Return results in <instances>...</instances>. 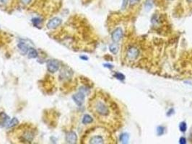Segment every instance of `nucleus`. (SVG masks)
<instances>
[{"mask_svg":"<svg viewBox=\"0 0 192 144\" xmlns=\"http://www.w3.org/2000/svg\"><path fill=\"white\" fill-rule=\"evenodd\" d=\"M93 108L95 110V113L101 117H107L110 114L108 106L104 101L101 99H97L94 102Z\"/></svg>","mask_w":192,"mask_h":144,"instance_id":"1","label":"nucleus"},{"mask_svg":"<svg viewBox=\"0 0 192 144\" xmlns=\"http://www.w3.org/2000/svg\"><path fill=\"white\" fill-rule=\"evenodd\" d=\"M59 64L56 60H49L47 62V69L51 73H55L59 69Z\"/></svg>","mask_w":192,"mask_h":144,"instance_id":"2","label":"nucleus"},{"mask_svg":"<svg viewBox=\"0 0 192 144\" xmlns=\"http://www.w3.org/2000/svg\"><path fill=\"white\" fill-rule=\"evenodd\" d=\"M122 36H123V30L121 27H117L111 34L112 40L115 43H118V41H120L122 38Z\"/></svg>","mask_w":192,"mask_h":144,"instance_id":"3","label":"nucleus"},{"mask_svg":"<svg viewBox=\"0 0 192 144\" xmlns=\"http://www.w3.org/2000/svg\"><path fill=\"white\" fill-rule=\"evenodd\" d=\"M72 98H73L76 104H77L78 106H81L82 104L84 103L85 98V95L82 92L80 91L78 93H77L75 95H73Z\"/></svg>","mask_w":192,"mask_h":144,"instance_id":"4","label":"nucleus"},{"mask_svg":"<svg viewBox=\"0 0 192 144\" xmlns=\"http://www.w3.org/2000/svg\"><path fill=\"white\" fill-rule=\"evenodd\" d=\"M88 143L92 144H102L105 143V139L102 135L96 134L92 135V137L89 139Z\"/></svg>","mask_w":192,"mask_h":144,"instance_id":"5","label":"nucleus"},{"mask_svg":"<svg viewBox=\"0 0 192 144\" xmlns=\"http://www.w3.org/2000/svg\"><path fill=\"white\" fill-rule=\"evenodd\" d=\"M139 50L136 47H131L127 51V57L131 60L136 59L139 56Z\"/></svg>","mask_w":192,"mask_h":144,"instance_id":"6","label":"nucleus"},{"mask_svg":"<svg viewBox=\"0 0 192 144\" xmlns=\"http://www.w3.org/2000/svg\"><path fill=\"white\" fill-rule=\"evenodd\" d=\"M61 20L60 18H58V17H54L48 22L47 24V27L49 29H55L57 27H59V25L61 24Z\"/></svg>","mask_w":192,"mask_h":144,"instance_id":"7","label":"nucleus"},{"mask_svg":"<svg viewBox=\"0 0 192 144\" xmlns=\"http://www.w3.org/2000/svg\"><path fill=\"white\" fill-rule=\"evenodd\" d=\"M77 140V135L74 131H71L66 135V141L68 143H76Z\"/></svg>","mask_w":192,"mask_h":144,"instance_id":"8","label":"nucleus"},{"mask_svg":"<svg viewBox=\"0 0 192 144\" xmlns=\"http://www.w3.org/2000/svg\"><path fill=\"white\" fill-rule=\"evenodd\" d=\"M17 47L19 48V49H20V52H21L22 54L25 55L28 53V46L25 45L24 43H20L17 45Z\"/></svg>","mask_w":192,"mask_h":144,"instance_id":"9","label":"nucleus"},{"mask_svg":"<svg viewBox=\"0 0 192 144\" xmlns=\"http://www.w3.org/2000/svg\"><path fill=\"white\" fill-rule=\"evenodd\" d=\"M129 136L126 133H122L119 137V140H120L121 143H127L128 141H129Z\"/></svg>","mask_w":192,"mask_h":144,"instance_id":"10","label":"nucleus"},{"mask_svg":"<svg viewBox=\"0 0 192 144\" xmlns=\"http://www.w3.org/2000/svg\"><path fill=\"white\" fill-rule=\"evenodd\" d=\"M118 49H119V47L116 43H113L109 46V50L113 54H116L118 51Z\"/></svg>","mask_w":192,"mask_h":144,"instance_id":"11","label":"nucleus"},{"mask_svg":"<svg viewBox=\"0 0 192 144\" xmlns=\"http://www.w3.org/2000/svg\"><path fill=\"white\" fill-rule=\"evenodd\" d=\"M92 121H93L92 118L89 114H85L82 118V123L83 124H89V123H92Z\"/></svg>","mask_w":192,"mask_h":144,"instance_id":"12","label":"nucleus"},{"mask_svg":"<svg viewBox=\"0 0 192 144\" xmlns=\"http://www.w3.org/2000/svg\"><path fill=\"white\" fill-rule=\"evenodd\" d=\"M38 56V52L34 48H30L28 51V58L30 59H35Z\"/></svg>","mask_w":192,"mask_h":144,"instance_id":"13","label":"nucleus"},{"mask_svg":"<svg viewBox=\"0 0 192 144\" xmlns=\"http://www.w3.org/2000/svg\"><path fill=\"white\" fill-rule=\"evenodd\" d=\"M113 76H114L116 79L120 80V81H123V80L125 79V78H126L125 75L121 74V73H119V72H116V73H115V74H113Z\"/></svg>","mask_w":192,"mask_h":144,"instance_id":"14","label":"nucleus"},{"mask_svg":"<svg viewBox=\"0 0 192 144\" xmlns=\"http://www.w3.org/2000/svg\"><path fill=\"white\" fill-rule=\"evenodd\" d=\"M18 120L16 118H12V119L11 120V121L10 122V123H9V127L10 128H12V127H15L18 124Z\"/></svg>","mask_w":192,"mask_h":144,"instance_id":"15","label":"nucleus"},{"mask_svg":"<svg viewBox=\"0 0 192 144\" xmlns=\"http://www.w3.org/2000/svg\"><path fill=\"white\" fill-rule=\"evenodd\" d=\"M179 129L180 130L183 132V133H184V132H186V130H187V125L186 123H185V122H181L180 125H179Z\"/></svg>","mask_w":192,"mask_h":144,"instance_id":"16","label":"nucleus"},{"mask_svg":"<svg viewBox=\"0 0 192 144\" xmlns=\"http://www.w3.org/2000/svg\"><path fill=\"white\" fill-rule=\"evenodd\" d=\"M164 133H165V128L163 126H161V125L158 126L157 128V135H162L164 134Z\"/></svg>","mask_w":192,"mask_h":144,"instance_id":"17","label":"nucleus"},{"mask_svg":"<svg viewBox=\"0 0 192 144\" xmlns=\"http://www.w3.org/2000/svg\"><path fill=\"white\" fill-rule=\"evenodd\" d=\"M152 7V0H147L145 2V7L149 10Z\"/></svg>","mask_w":192,"mask_h":144,"instance_id":"18","label":"nucleus"},{"mask_svg":"<svg viewBox=\"0 0 192 144\" xmlns=\"http://www.w3.org/2000/svg\"><path fill=\"white\" fill-rule=\"evenodd\" d=\"M179 143L181 144H186V139L185 137H181L179 139Z\"/></svg>","mask_w":192,"mask_h":144,"instance_id":"19","label":"nucleus"},{"mask_svg":"<svg viewBox=\"0 0 192 144\" xmlns=\"http://www.w3.org/2000/svg\"><path fill=\"white\" fill-rule=\"evenodd\" d=\"M9 2H10V0H0V6H5Z\"/></svg>","mask_w":192,"mask_h":144,"instance_id":"20","label":"nucleus"},{"mask_svg":"<svg viewBox=\"0 0 192 144\" xmlns=\"http://www.w3.org/2000/svg\"><path fill=\"white\" fill-rule=\"evenodd\" d=\"M127 2H128V0H123V2H122V7H121V9L124 10L125 9L127 5Z\"/></svg>","mask_w":192,"mask_h":144,"instance_id":"21","label":"nucleus"},{"mask_svg":"<svg viewBox=\"0 0 192 144\" xmlns=\"http://www.w3.org/2000/svg\"><path fill=\"white\" fill-rule=\"evenodd\" d=\"M31 1H32V0H20L21 3L25 5H28L29 3H30V2H31Z\"/></svg>","mask_w":192,"mask_h":144,"instance_id":"22","label":"nucleus"},{"mask_svg":"<svg viewBox=\"0 0 192 144\" xmlns=\"http://www.w3.org/2000/svg\"><path fill=\"white\" fill-rule=\"evenodd\" d=\"M174 113V109L171 108V109H170L168 110V112H167V116H171V114H173Z\"/></svg>","mask_w":192,"mask_h":144,"instance_id":"23","label":"nucleus"},{"mask_svg":"<svg viewBox=\"0 0 192 144\" xmlns=\"http://www.w3.org/2000/svg\"><path fill=\"white\" fill-rule=\"evenodd\" d=\"M139 0H129V3L131 5H134L136 4L137 2H139Z\"/></svg>","mask_w":192,"mask_h":144,"instance_id":"24","label":"nucleus"},{"mask_svg":"<svg viewBox=\"0 0 192 144\" xmlns=\"http://www.w3.org/2000/svg\"><path fill=\"white\" fill-rule=\"evenodd\" d=\"M33 22L35 25H37V23H39L40 22V20L39 19H37V18H35V19H33Z\"/></svg>","mask_w":192,"mask_h":144,"instance_id":"25","label":"nucleus"},{"mask_svg":"<svg viewBox=\"0 0 192 144\" xmlns=\"http://www.w3.org/2000/svg\"><path fill=\"white\" fill-rule=\"evenodd\" d=\"M103 66H104L105 67H106V68L110 69H113V65L108 64H104Z\"/></svg>","mask_w":192,"mask_h":144,"instance_id":"26","label":"nucleus"},{"mask_svg":"<svg viewBox=\"0 0 192 144\" xmlns=\"http://www.w3.org/2000/svg\"><path fill=\"white\" fill-rule=\"evenodd\" d=\"M80 59H83V60H85V61H86V60L88 59V58H87V56H80Z\"/></svg>","mask_w":192,"mask_h":144,"instance_id":"27","label":"nucleus"},{"mask_svg":"<svg viewBox=\"0 0 192 144\" xmlns=\"http://www.w3.org/2000/svg\"><path fill=\"white\" fill-rule=\"evenodd\" d=\"M187 1H188V2H192V0H187Z\"/></svg>","mask_w":192,"mask_h":144,"instance_id":"28","label":"nucleus"}]
</instances>
